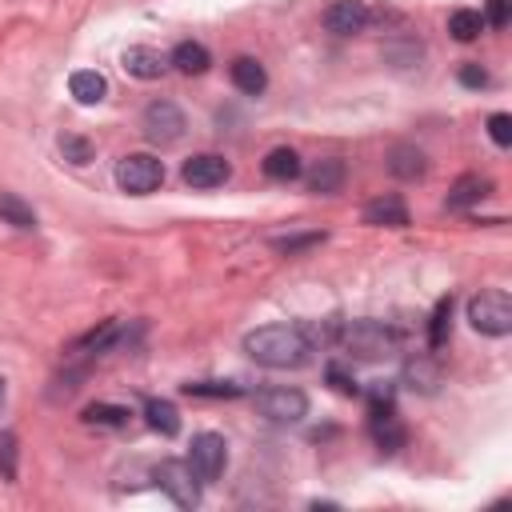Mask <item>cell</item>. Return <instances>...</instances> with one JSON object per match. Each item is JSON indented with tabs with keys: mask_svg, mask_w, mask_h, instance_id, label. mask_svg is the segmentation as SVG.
<instances>
[{
	"mask_svg": "<svg viewBox=\"0 0 512 512\" xmlns=\"http://www.w3.org/2000/svg\"><path fill=\"white\" fill-rule=\"evenodd\" d=\"M244 352L260 368H300V364H308L312 344L300 324H264L244 336Z\"/></svg>",
	"mask_w": 512,
	"mask_h": 512,
	"instance_id": "obj_1",
	"label": "cell"
},
{
	"mask_svg": "<svg viewBox=\"0 0 512 512\" xmlns=\"http://www.w3.org/2000/svg\"><path fill=\"white\" fill-rule=\"evenodd\" d=\"M336 344L348 352V360H384L400 348V336L384 320H344L336 328Z\"/></svg>",
	"mask_w": 512,
	"mask_h": 512,
	"instance_id": "obj_2",
	"label": "cell"
},
{
	"mask_svg": "<svg viewBox=\"0 0 512 512\" xmlns=\"http://www.w3.org/2000/svg\"><path fill=\"white\" fill-rule=\"evenodd\" d=\"M468 324L480 336H508L512 332V300H508V292L504 288L476 292L468 300Z\"/></svg>",
	"mask_w": 512,
	"mask_h": 512,
	"instance_id": "obj_3",
	"label": "cell"
},
{
	"mask_svg": "<svg viewBox=\"0 0 512 512\" xmlns=\"http://www.w3.org/2000/svg\"><path fill=\"white\" fill-rule=\"evenodd\" d=\"M116 184L128 192V196H148L164 184V164L148 152H132V156H120L116 160Z\"/></svg>",
	"mask_w": 512,
	"mask_h": 512,
	"instance_id": "obj_4",
	"label": "cell"
},
{
	"mask_svg": "<svg viewBox=\"0 0 512 512\" xmlns=\"http://www.w3.org/2000/svg\"><path fill=\"white\" fill-rule=\"evenodd\" d=\"M188 464L200 476V484L220 480L224 476V464H228V440L220 432H196L192 444H188Z\"/></svg>",
	"mask_w": 512,
	"mask_h": 512,
	"instance_id": "obj_5",
	"label": "cell"
},
{
	"mask_svg": "<svg viewBox=\"0 0 512 512\" xmlns=\"http://www.w3.org/2000/svg\"><path fill=\"white\" fill-rule=\"evenodd\" d=\"M152 476L172 496V504H180V508H196L200 504V476L192 472L188 460H160Z\"/></svg>",
	"mask_w": 512,
	"mask_h": 512,
	"instance_id": "obj_6",
	"label": "cell"
},
{
	"mask_svg": "<svg viewBox=\"0 0 512 512\" xmlns=\"http://www.w3.org/2000/svg\"><path fill=\"white\" fill-rule=\"evenodd\" d=\"M256 412L272 424H300L308 416V396L300 388H264L256 392Z\"/></svg>",
	"mask_w": 512,
	"mask_h": 512,
	"instance_id": "obj_7",
	"label": "cell"
},
{
	"mask_svg": "<svg viewBox=\"0 0 512 512\" xmlns=\"http://www.w3.org/2000/svg\"><path fill=\"white\" fill-rule=\"evenodd\" d=\"M140 128H144V136L152 144H176L188 124H184V112L172 100H152L144 108V116H140Z\"/></svg>",
	"mask_w": 512,
	"mask_h": 512,
	"instance_id": "obj_8",
	"label": "cell"
},
{
	"mask_svg": "<svg viewBox=\"0 0 512 512\" xmlns=\"http://www.w3.org/2000/svg\"><path fill=\"white\" fill-rule=\"evenodd\" d=\"M180 176H184L188 188L208 192V188H220V184L232 176V168H228L224 156H216V152H200V156H188V160H184Z\"/></svg>",
	"mask_w": 512,
	"mask_h": 512,
	"instance_id": "obj_9",
	"label": "cell"
},
{
	"mask_svg": "<svg viewBox=\"0 0 512 512\" xmlns=\"http://www.w3.org/2000/svg\"><path fill=\"white\" fill-rule=\"evenodd\" d=\"M320 20H324V28L332 36H356L368 24V8H364V0H336V4L324 8Z\"/></svg>",
	"mask_w": 512,
	"mask_h": 512,
	"instance_id": "obj_10",
	"label": "cell"
},
{
	"mask_svg": "<svg viewBox=\"0 0 512 512\" xmlns=\"http://www.w3.org/2000/svg\"><path fill=\"white\" fill-rule=\"evenodd\" d=\"M300 176H304L308 192L332 196V192L344 188V160H340V156H320V160H312L308 168H300Z\"/></svg>",
	"mask_w": 512,
	"mask_h": 512,
	"instance_id": "obj_11",
	"label": "cell"
},
{
	"mask_svg": "<svg viewBox=\"0 0 512 512\" xmlns=\"http://www.w3.org/2000/svg\"><path fill=\"white\" fill-rule=\"evenodd\" d=\"M120 64H124V72H128V76H136V80H156V76H164V68H168V56H164L160 48H148V44H132V48H124Z\"/></svg>",
	"mask_w": 512,
	"mask_h": 512,
	"instance_id": "obj_12",
	"label": "cell"
},
{
	"mask_svg": "<svg viewBox=\"0 0 512 512\" xmlns=\"http://www.w3.org/2000/svg\"><path fill=\"white\" fill-rule=\"evenodd\" d=\"M124 344H132L128 324H124V320H104L100 328H92L88 336L76 340V352H116V348H124Z\"/></svg>",
	"mask_w": 512,
	"mask_h": 512,
	"instance_id": "obj_13",
	"label": "cell"
},
{
	"mask_svg": "<svg viewBox=\"0 0 512 512\" xmlns=\"http://www.w3.org/2000/svg\"><path fill=\"white\" fill-rule=\"evenodd\" d=\"M364 224H376V228H404L408 224V208L396 192L388 196H376L364 204Z\"/></svg>",
	"mask_w": 512,
	"mask_h": 512,
	"instance_id": "obj_14",
	"label": "cell"
},
{
	"mask_svg": "<svg viewBox=\"0 0 512 512\" xmlns=\"http://www.w3.org/2000/svg\"><path fill=\"white\" fill-rule=\"evenodd\" d=\"M388 172L396 180H420L428 172V160H424V152L416 144H392L388 148Z\"/></svg>",
	"mask_w": 512,
	"mask_h": 512,
	"instance_id": "obj_15",
	"label": "cell"
},
{
	"mask_svg": "<svg viewBox=\"0 0 512 512\" xmlns=\"http://www.w3.org/2000/svg\"><path fill=\"white\" fill-rule=\"evenodd\" d=\"M492 192V180L488 176H476V172H468V176H460L452 188H448V196H444V208H452V212H460V208H472L476 200H484Z\"/></svg>",
	"mask_w": 512,
	"mask_h": 512,
	"instance_id": "obj_16",
	"label": "cell"
},
{
	"mask_svg": "<svg viewBox=\"0 0 512 512\" xmlns=\"http://www.w3.org/2000/svg\"><path fill=\"white\" fill-rule=\"evenodd\" d=\"M440 380H444V372H440V364H436L432 356H412V360L404 364V384H408L412 392L432 396V392L440 388Z\"/></svg>",
	"mask_w": 512,
	"mask_h": 512,
	"instance_id": "obj_17",
	"label": "cell"
},
{
	"mask_svg": "<svg viewBox=\"0 0 512 512\" xmlns=\"http://www.w3.org/2000/svg\"><path fill=\"white\" fill-rule=\"evenodd\" d=\"M228 76H232V84H236L244 96H260V92L268 88V72H264V64L252 60V56H236L232 68H228Z\"/></svg>",
	"mask_w": 512,
	"mask_h": 512,
	"instance_id": "obj_18",
	"label": "cell"
},
{
	"mask_svg": "<svg viewBox=\"0 0 512 512\" xmlns=\"http://www.w3.org/2000/svg\"><path fill=\"white\" fill-rule=\"evenodd\" d=\"M168 64H176V68H180L184 76H200V72H208L212 56H208V48H204L200 40H180V44L172 48Z\"/></svg>",
	"mask_w": 512,
	"mask_h": 512,
	"instance_id": "obj_19",
	"label": "cell"
},
{
	"mask_svg": "<svg viewBox=\"0 0 512 512\" xmlns=\"http://www.w3.org/2000/svg\"><path fill=\"white\" fill-rule=\"evenodd\" d=\"M68 92L80 100V104H100L108 96V80L96 72V68H80L68 76Z\"/></svg>",
	"mask_w": 512,
	"mask_h": 512,
	"instance_id": "obj_20",
	"label": "cell"
},
{
	"mask_svg": "<svg viewBox=\"0 0 512 512\" xmlns=\"http://www.w3.org/2000/svg\"><path fill=\"white\" fill-rule=\"evenodd\" d=\"M144 420H148V428L152 432H160V436H176L180 432V412H176V404L172 400H148L144 404Z\"/></svg>",
	"mask_w": 512,
	"mask_h": 512,
	"instance_id": "obj_21",
	"label": "cell"
},
{
	"mask_svg": "<svg viewBox=\"0 0 512 512\" xmlns=\"http://www.w3.org/2000/svg\"><path fill=\"white\" fill-rule=\"evenodd\" d=\"M300 156L292 152V148H272L268 156H264V176L268 180H280V184H288V180H296L300 176Z\"/></svg>",
	"mask_w": 512,
	"mask_h": 512,
	"instance_id": "obj_22",
	"label": "cell"
},
{
	"mask_svg": "<svg viewBox=\"0 0 512 512\" xmlns=\"http://www.w3.org/2000/svg\"><path fill=\"white\" fill-rule=\"evenodd\" d=\"M128 408L124 404H108V400H96V404H88L84 412H80V420L84 424H96V428H124L128 424Z\"/></svg>",
	"mask_w": 512,
	"mask_h": 512,
	"instance_id": "obj_23",
	"label": "cell"
},
{
	"mask_svg": "<svg viewBox=\"0 0 512 512\" xmlns=\"http://www.w3.org/2000/svg\"><path fill=\"white\" fill-rule=\"evenodd\" d=\"M448 332H452V296L436 300V308H432V320H428V348H432V352L444 348V344H448Z\"/></svg>",
	"mask_w": 512,
	"mask_h": 512,
	"instance_id": "obj_24",
	"label": "cell"
},
{
	"mask_svg": "<svg viewBox=\"0 0 512 512\" xmlns=\"http://www.w3.org/2000/svg\"><path fill=\"white\" fill-rule=\"evenodd\" d=\"M184 392L200 396V400H232L244 392V384H236V380H188Z\"/></svg>",
	"mask_w": 512,
	"mask_h": 512,
	"instance_id": "obj_25",
	"label": "cell"
},
{
	"mask_svg": "<svg viewBox=\"0 0 512 512\" xmlns=\"http://www.w3.org/2000/svg\"><path fill=\"white\" fill-rule=\"evenodd\" d=\"M0 220L12 228H36V212L16 192H0Z\"/></svg>",
	"mask_w": 512,
	"mask_h": 512,
	"instance_id": "obj_26",
	"label": "cell"
},
{
	"mask_svg": "<svg viewBox=\"0 0 512 512\" xmlns=\"http://www.w3.org/2000/svg\"><path fill=\"white\" fill-rule=\"evenodd\" d=\"M448 32H452L460 44H468V40H476V36L484 32V16L472 12V8H456V12L448 16Z\"/></svg>",
	"mask_w": 512,
	"mask_h": 512,
	"instance_id": "obj_27",
	"label": "cell"
},
{
	"mask_svg": "<svg viewBox=\"0 0 512 512\" xmlns=\"http://www.w3.org/2000/svg\"><path fill=\"white\" fill-rule=\"evenodd\" d=\"M324 376H328V384H332L340 396H356V392H360V384H356V376L344 368V360H328Z\"/></svg>",
	"mask_w": 512,
	"mask_h": 512,
	"instance_id": "obj_28",
	"label": "cell"
},
{
	"mask_svg": "<svg viewBox=\"0 0 512 512\" xmlns=\"http://www.w3.org/2000/svg\"><path fill=\"white\" fill-rule=\"evenodd\" d=\"M60 152H64V160H72V164H88V160H92V144H88L84 136H60Z\"/></svg>",
	"mask_w": 512,
	"mask_h": 512,
	"instance_id": "obj_29",
	"label": "cell"
},
{
	"mask_svg": "<svg viewBox=\"0 0 512 512\" xmlns=\"http://www.w3.org/2000/svg\"><path fill=\"white\" fill-rule=\"evenodd\" d=\"M488 136H492L500 148H508V144H512V116H508V112H492V116H488Z\"/></svg>",
	"mask_w": 512,
	"mask_h": 512,
	"instance_id": "obj_30",
	"label": "cell"
},
{
	"mask_svg": "<svg viewBox=\"0 0 512 512\" xmlns=\"http://www.w3.org/2000/svg\"><path fill=\"white\" fill-rule=\"evenodd\" d=\"M0 472L4 480H16V436L0 432Z\"/></svg>",
	"mask_w": 512,
	"mask_h": 512,
	"instance_id": "obj_31",
	"label": "cell"
},
{
	"mask_svg": "<svg viewBox=\"0 0 512 512\" xmlns=\"http://www.w3.org/2000/svg\"><path fill=\"white\" fill-rule=\"evenodd\" d=\"M320 240H324V232H304V236H276L272 244H276L280 252H288V256H292V252L312 248V244H320Z\"/></svg>",
	"mask_w": 512,
	"mask_h": 512,
	"instance_id": "obj_32",
	"label": "cell"
},
{
	"mask_svg": "<svg viewBox=\"0 0 512 512\" xmlns=\"http://www.w3.org/2000/svg\"><path fill=\"white\" fill-rule=\"evenodd\" d=\"M460 84H468V88H484V84H488V72H484L480 64H464V68H460Z\"/></svg>",
	"mask_w": 512,
	"mask_h": 512,
	"instance_id": "obj_33",
	"label": "cell"
},
{
	"mask_svg": "<svg viewBox=\"0 0 512 512\" xmlns=\"http://www.w3.org/2000/svg\"><path fill=\"white\" fill-rule=\"evenodd\" d=\"M484 24L504 28V24H508V0H488V16H484Z\"/></svg>",
	"mask_w": 512,
	"mask_h": 512,
	"instance_id": "obj_34",
	"label": "cell"
},
{
	"mask_svg": "<svg viewBox=\"0 0 512 512\" xmlns=\"http://www.w3.org/2000/svg\"><path fill=\"white\" fill-rule=\"evenodd\" d=\"M0 404H4V380H0Z\"/></svg>",
	"mask_w": 512,
	"mask_h": 512,
	"instance_id": "obj_35",
	"label": "cell"
}]
</instances>
